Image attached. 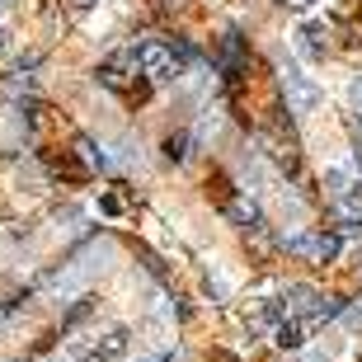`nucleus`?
<instances>
[{
    "mask_svg": "<svg viewBox=\"0 0 362 362\" xmlns=\"http://www.w3.org/2000/svg\"><path fill=\"white\" fill-rule=\"evenodd\" d=\"M282 301H287V315L292 320H301L310 329V325H325V320H334L339 310V301L334 296H325V292H315V287H306V282H287V292H282Z\"/></svg>",
    "mask_w": 362,
    "mask_h": 362,
    "instance_id": "1",
    "label": "nucleus"
},
{
    "mask_svg": "<svg viewBox=\"0 0 362 362\" xmlns=\"http://www.w3.org/2000/svg\"><path fill=\"white\" fill-rule=\"evenodd\" d=\"M282 250L306 259V264H334L344 255V240L334 230H292V235H282Z\"/></svg>",
    "mask_w": 362,
    "mask_h": 362,
    "instance_id": "2",
    "label": "nucleus"
},
{
    "mask_svg": "<svg viewBox=\"0 0 362 362\" xmlns=\"http://www.w3.org/2000/svg\"><path fill=\"white\" fill-rule=\"evenodd\" d=\"M282 94H287V113H296V118H306V113H315L320 108V85L310 81L301 66H282Z\"/></svg>",
    "mask_w": 362,
    "mask_h": 362,
    "instance_id": "3",
    "label": "nucleus"
},
{
    "mask_svg": "<svg viewBox=\"0 0 362 362\" xmlns=\"http://www.w3.org/2000/svg\"><path fill=\"white\" fill-rule=\"evenodd\" d=\"M127 339H132L127 329H113V334H104L81 362H113V358H122V353H127Z\"/></svg>",
    "mask_w": 362,
    "mask_h": 362,
    "instance_id": "4",
    "label": "nucleus"
},
{
    "mask_svg": "<svg viewBox=\"0 0 362 362\" xmlns=\"http://www.w3.org/2000/svg\"><path fill=\"white\" fill-rule=\"evenodd\" d=\"M301 339H306V325L292 320V315L282 325H273V344H278V349H301Z\"/></svg>",
    "mask_w": 362,
    "mask_h": 362,
    "instance_id": "5",
    "label": "nucleus"
},
{
    "mask_svg": "<svg viewBox=\"0 0 362 362\" xmlns=\"http://www.w3.org/2000/svg\"><path fill=\"white\" fill-rule=\"evenodd\" d=\"M226 216L235 221V226H245V230H259V226H264V216H259V207H255V202H230V207H226Z\"/></svg>",
    "mask_w": 362,
    "mask_h": 362,
    "instance_id": "6",
    "label": "nucleus"
},
{
    "mask_svg": "<svg viewBox=\"0 0 362 362\" xmlns=\"http://www.w3.org/2000/svg\"><path fill=\"white\" fill-rule=\"evenodd\" d=\"M76 156H81V165H85V170H104V156H99V146H94V141H90V136H76Z\"/></svg>",
    "mask_w": 362,
    "mask_h": 362,
    "instance_id": "7",
    "label": "nucleus"
},
{
    "mask_svg": "<svg viewBox=\"0 0 362 362\" xmlns=\"http://www.w3.org/2000/svg\"><path fill=\"white\" fill-rule=\"evenodd\" d=\"M325 24H301V52H310V57H325Z\"/></svg>",
    "mask_w": 362,
    "mask_h": 362,
    "instance_id": "8",
    "label": "nucleus"
},
{
    "mask_svg": "<svg viewBox=\"0 0 362 362\" xmlns=\"http://www.w3.org/2000/svg\"><path fill=\"white\" fill-rule=\"evenodd\" d=\"M221 62H226L230 81H235V71H240V33H226V42H221Z\"/></svg>",
    "mask_w": 362,
    "mask_h": 362,
    "instance_id": "9",
    "label": "nucleus"
},
{
    "mask_svg": "<svg viewBox=\"0 0 362 362\" xmlns=\"http://www.w3.org/2000/svg\"><path fill=\"white\" fill-rule=\"evenodd\" d=\"M188 136H170V141H165V156H170V160H184V156H188Z\"/></svg>",
    "mask_w": 362,
    "mask_h": 362,
    "instance_id": "10",
    "label": "nucleus"
},
{
    "mask_svg": "<svg viewBox=\"0 0 362 362\" xmlns=\"http://www.w3.org/2000/svg\"><path fill=\"white\" fill-rule=\"evenodd\" d=\"M353 188L362 193V156H358V165H353Z\"/></svg>",
    "mask_w": 362,
    "mask_h": 362,
    "instance_id": "11",
    "label": "nucleus"
},
{
    "mask_svg": "<svg viewBox=\"0 0 362 362\" xmlns=\"http://www.w3.org/2000/svg\"><path fill=\"white\" fill-rule=\"evenodd\" d=\"M353 108L362 113V81H353Z\"/></svg>",
    "mask_w": 362,
    "mask_h": 362,
    "instance_id": "12",
    "label": "nucleus"
},
{
    "mask_svg": "<svg viewBox=\"0 0 362 362\" xmlns=\"http://www.w3.org/2000/svg\"><path fill=\"white\" fill-rule=\"evenodd\" d=\"M141 362H170V353H151V358H141Z\"/></svg>",
    "mask_w": 362,
    "mask_h": 362,
    "instance_id": "13",
    "label": "nucleus"
},
{
    "mask_svg": "<svg viewBox=\"0 0 362 362\" xmlns=\"http://www.w3.org/2000/svg\"><path fill=\"white\" fill-rule=\"evenodd\" d=\"M358 269H362V250H358Z\"/></svg>",
    "mask_w": 362,
    "mask_h": 362,
    "instance_id": "14",
    "label": "nucleus"
},
{
    "mask_svg": "<svg viewBox=\"0 0 362 362\" xmlns=\"http://www.w3.org/2000/svg\"><path fill=\"white\" fill-rule=\"evenodd\" d=\"M301 5H310V0H301Z\"/></svg>",
    "mask_w": 362,
    "mask_h": 362,
    "instance_id": "15",
    "label": "nucleus"
}]
</instances>
